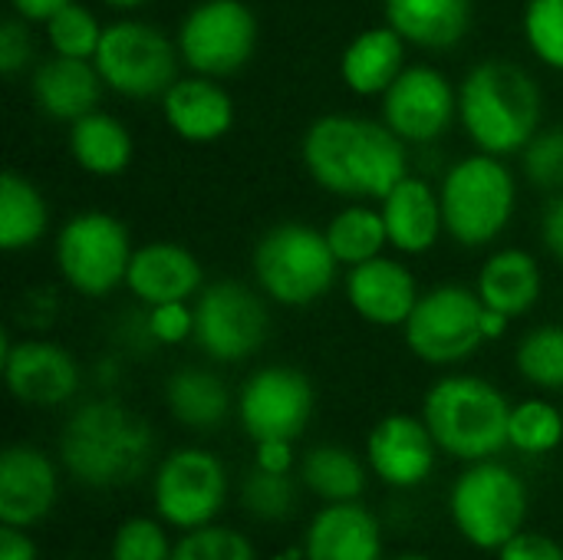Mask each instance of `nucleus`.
I'll use <instances>...</instances> for the list:
<instances>
[{
    "label": "nucleus",
    "instance_id": "obj_1",
    "mask_svg": "<svg viewBox=\"0 0 563 560\" xmlns=\"http://www.w3.org/2000/svg\"><path fill=\"white\" fill-rule=\"evenodd\" d=\"M310 178L343 198H386L406 175L409 155L386 122L320 116L300 145Z\"/></svg>",
    "mask_w": 563,
    "mask_h": 560
},
{
    "label": "nucleus",
    "instance_id": "obj_2",
    "mask_svg": "<svg viewBox=\"0 0 563 560\" xmlns=\"http://www.w3.org/2000/svg\"><path fill=\"white\" fill-rule=\"evenodd\" d=\"M152 455V426L119 399L82 403L59 436V462L86 488H122L145 475Z\"/></svg>",
    "mask_w": 563,
    "mask_h": 560
},
{
    "label": "nucleus",
    "instance_id": "obj_3",
    "mask_svg": "<svg viewBox=\"0 0 563 560\" xmlns=\"http://www.w3.org/2000/svg\"><path fill=\"white\" fill-rule=\"evenodd\" d=\"M459 119L482 152H525L541 125V86L511 59H482L462 79Z\"/></svg>",
    "mask_w": 563,
    "mask_h": 560
},
{
    "label": "nucleus",
    "instance_id": "obj_4",
    "mask_svg": "<svg viewBox=\"0 0 563 560\" xmlns=\"http://www.w3.org/2000/svg\"><path fill=\"white\" fill-rule=\"evenodd\" d=\"M422 419L442 452L485 462L508 446L511 403L482 376H445L426 393Z\"/></svg>",
    "mask_w": 563,
    "mask_h": 560
},
{
    "label": "nucleus",
    "instance_id": "obj_5",
    "mask_svg": "<svg viewBox=\"0 0 563 560\" xmlns=\"http://www.w3.org/2000/svg\"><path fill=\"white\" fill-rule=\"evenodd\" d=\"M336 254L327 231L300 221L274 224L254 248V277L261 290L284 307H310L336 284Z\"/></svg>",
    "mask_w": 563,
    "mask_h": 560
},
{
    "label": "nucleus",
    "instance_id": "obj_6",
    "mask_svg": "<svg viewBox=\"0 0 563 560\" xmlns=\"http://www.w3.org/2000/svg\"><path fill=\"white\" fill-rule=\"evenodd\" d=\"M439 198H442L445 231L462 248H485L511 224L518 205V185L511 168L498 155L482 152L449 168Z\"/></svg>",
    "mask_w": 563,
    "mask_h": 560
},
{
    "label": "nucleus",
    "instance_id": "obj_7",
    "mask_svg": "<svg viewBox=\"0 0 563 560\" xmlns=\"http://www.w3.org/2000/svg\"><path fill=\"white\" fill-rule=\"evenodd\" d=\"M449 515L455 531L478 551H501L528 518V485L525 479L495 462H468L449 492Z\"/></svg>",
    "mask_w": 563,
    "mask_h": 560
},
{
    "label": "nucleus",
    "instance_id": "obj_8",
    "mask_svg": "<svg viewBox=\"0 0 563 560\" xmlns=\"http://www.w3.org/2000/svg\"><path fill=\"white\" fill-rule=\"evenodd\" d=\"M181 50L162 30L142 20H119L106 26L92 56L106 86L129 99L165 96L178 79Z\"/></svg>",
    "mask_w": 563,
    "mask_h": 560
},
{
    "label": "nucleus",
    "instance_id": "obj_9",
    "mask_svg": "<svg viewBox=\"0 0 563 560\" xmlns=\"http://www.w3.org/2000/svg\"><path fill=\"white\" fill-rule=\"evenodd\" d=\"M132 254L129 228L106 211L73 215L56 238L59 274L82 297H106L125 284Z\"/></svg>",
    "mask_w": 563,
    "mask_h": 560
},
{
    "label": "nucleus",
    "instance_id": "obj_10",
    "mask_svg": "<svg viewBox=\"0 0 563 560\" xmlns=\"http://www.w3.org/2000/svg\"><path fill=\"white\" fill-rule=\"evenodd\" d=\"M485 304L478 290L462 284H439L426 290L402 323L406 347L429 366H452L468 360L482 343Z\"/></svg>",
    "mask_w": 563,
    "mask_h": 560
},
{
    "label": "nucleus",
    "instance_id": "obj_11",
    "mask_svg": "<svg viewBox=\"0 0 563 560\" xmlns=\"http://www.w3.org/2000/svg\"><path fill=\"white\" fill-rule=\"evenodd\" d=\"M178 50L198 76H234L257 50V17L244 0H201L178 26Z\"/></svg>",
    "mask_w": 563,
    "mask_h": 560
},
{
    "label": "nucleus",
    "instance_id": "obj_12",
    "mask_svg": "<svg viewBox=\"0 0 563 560\" xmlns=\"http://www.w3.org/2000/svg\"><path fill=\"white\" fill-rule=\"evenodd\" d=\"M195 310V343L218 363H241L254 356L267 333L271 314L257 290L241 281H214L201 287Z\"/></svg>",
    "mask_w": 563,
    "mask_h": 560
},
{
    "label": "nucleus",
    "instance_id": "obj_13",
    "mask_svg": "<svg viewBox=\"0 0 563 560\" xmlns=\"http://www.w3.org/2000/svg\"><path fill=\"white\" fill-rule=\"evenodd\" d=\"M155 515L178 531L214 525L228 502V469L208 449H175L155 469Z\"/></svg>",
    "mask_w": 563,
    "mask_h": 560
},
{
    "label": "nucleus",
    "instance_id": "obj_14",
    "mask_svg": "<svg viewBox=\"0 0 563 560\" xmlns=\"http://www.w3.org/2000/svg\"><path fill=\"white\" fill-rule=\"evenodd\" d=\"M317 393L307 373L294 366H264L257 370L238 396V416L251 442L267 439H300L310 426Z\"/></svg>",
    "mask_w": 563,
    "mask_h": 560
},
{
    "label": "nucleus",
    "instance_id": "obj_15",
    "mask_svg": "<svg viewBox=\"0 0 563 560\" xmlns=\"http://www.w3.org/2000/svg\"><path fill=\"white\" fill-rule=\"evenodd\" d=\"M459 116V96L435 66H406L383 92V122L406 142H439Z\"/></svg>",
    "mask_w": 563,
    "mask_h": 560
},
{
    "label": "nucleus",
    "instance_id": "obj_16",
    "mask_svg": "<svg viewBox=\"0 0 563 560\" xmlns=\"http://www.w3.org/2000/svg\"><path fill=\"white\" fill-rule=\"evenodd\" d=\"M3 380L16 403L53 409L69 403L79 393V366L69 350L49 340H20L10 343L3 333Z\"/></svg>",
    "mask_w": 563,
    "mask_h": 560
},
{
    "label": "nucleus",
    "instance_id": "obj_17",
    "mask_svg": "<svg viewBox=\"0 0 563 560\" xmlns=\"http://www.w3.org/2000/svg\"><path fill=\"white\" fill-rule=\"evenodd\" d=\"M439 442L432 439L426 419L393 413L379 419L366 439V462L373 475L389 488H419L435 472Z\"/></svg>",
    "mask_w": 563,
    "mask_h": 560
},
{
    "label": "nucleus",
    "instance_id": "obj_18",
    "mask_svg": "<svg viewBox=\"0 0 563 560\" xmlns=\"http://www.w3.org/2000/svg\"><path fill=\"white\" fill-rule=\"evenodd\" d=\"M59 498V472L36 446H7L0 455V525L36 528Z\"/></svg>",
    "mask_w": 563,
    "mask_h": 560
},
{
    "label": "nucleus",
    "instance_id": "obj_19",
    "mask_svg": "<svg viewBox=\"0 0 563 560\" xmlns=\"http://www.w3.org/2000/svg\"><path fill=\"white\" fill-rule=\"evenodd\" d=\"M350 307L373 327H402L419 304V284L412 271L389 257H369L346 274Z\"/></svg>",
    "mask_w": 563,
    "mask_h": 560
},
{
    "label": "nucleus",
    "instance_id": "obj_20",
    "mask_svg": "<svg viewBox=\"0 0 563 560\" xmlns=\"http://www.w3.org/2000/svg\"><path fill=\"white\" fill-rule=\"evenodd\" d=\"M307 560H383V528L360 502L323 505L303 531Z\"/></svg>",
    "mask_w": 563,
    "mask_h": 560
},
{
    "label": "nucleus",
    "instance_id": "obj_21",
    "mask_svg": "<svg viewBox=\"0 0 563 560\" xmlns=\"http://www.w3.org/2000/svg\"><path fill=\"white\" fill-rule=\"evenodd\" d=\"M102 73L96 69L92 59L79 56H49L33 69L30 89L43 116L56 122H76L89 112H96L102 99Z\"/></svg>",
    "mask_w": 563,
    "mask_h": 560
},
{
    "label": "nucleus",
    "instance_id": "obj_22",
    "mask_svg": "<svg viewBox=\"0 0 563 560\" xmlns=\"http://www.w3.org/2000/svg\"><path fill=\"white\" fill-rule=\"evenodd\" d=\"M201 281L205 274H201L198 257L172 241H155V244L139 248L125 274L129 290L145 307L188 300L191 294H201Z\"/></svg>",
    "mask_w": 563,
    "mask_h": 560
},
{
    "label": "nucleus",
    "instance_id": "obj_23",
    "mask_svg": "<svg viewBox=\"0 0 563 560\" xmlns=\"http://www.w3.org/2000/svg\"><path fill=\"white\" fill-rule=\"evenodd\" d=\"M165 122L185 142H218L234 125V102L211 76H185L162 96Z\"/></svg>",
    "mask_w": 563,
    "mask_h": 560
},
{
    "label": "nucleus",
    "instance_id": "obj_24",
    "mask_svg": "<svg viewBox=\"0 0 563 560\" xmlns=\"http://www.w3.org/2000/svg\"><path fill=\"white\" fill-rule=\"evenodd\" d=\"M383 221L389 231V244L402 254H426L439 244L445 231L442 198L429 182L406 175L383 198Z\"/></svg>",
    "mask_w": 563,
    "mask_h": 560
},
{
    "label": "nucleus",
    "instance_id": "obj_25",
    "mask_svg": "<svg viewBox=\"0 0 563 560\" xmlns=\"http://www.w3.org/2000/svg\"><path fill=\"white\" fill-rule=\"evenodd\" d=\"M386 23L422 50L459 46L475 20V0H383Z\"/></svg>",
    "mask_w": 563,
    "mask_h": 560
},
{
    "label": "nucleus",
    "instance_id": "obj_26",
    "mask_svg": "<svg viewBox=\"0 0 563 560\" xmlns=\"http://www.w3.org/2000/svg\"><path fill=\"white\" fill-rule=\"evenodd\" d=\"M406 69V40L386 23L363 30L340 59L343 83L356 96H383Z\"/></svg>",
    "mask_w": 563,
    "mask_h": 560
},
{
    "label": "nucleus",
    "instance_id": "obj_27",
    "mask_svg": "<svg viewBox=\"0 0 563 560\" xmlns=\"http://www.w3.org/2000/svg\"><path fill=\"white\" fill-rule=\"evenodd\" d=\"M475 290L485 307H492L505 317H521L541 297V267L528 251L505 248L482 264Z\"/></svg>",
    "mask_w": 563,
    "mask_h": 560
},
{
    "label": "nucleus",
    "instance_id": "obj_28",
    "mask_svg": "<svg viewBox=\"0 0 563 560\" xmlns=\"http://www.w3.org/2000/svg\"><path fill=\"white\" fill-rule=\"evenodd\" d=\"M165 403L172 419L191 432H211L231 416V393L224 380L201 366L175 370L165 383Z\"/></svg>",
    "mask_w": 563,
    "mask_h": 560
},
{
    "label": "nucleus",
    "instance_id": "obj_29",
    "mask_svg": "<svg viewBox=\"0 0 563 560\" xmlns=\"http://www.w3.org/2000/svg\"><path fill=\"white\" fill-rule=\"evenodd\" d=\"M69 152L79 168L89 175H119L132 162V135L129 129L106 112H89L76 122H69Z\"/></svg>",
    "mask_w": 563,
    "mask_h": 560
},
{
    "label": "nucleus",
    "instance_id": "obj_30",
    "mask_svg": "<svg viewBox=\"0 0 563 560\" xmlns=\"http://www.w3.org/2000/svg\"><path fill=\"white\" fill-rule=\"evenodd\" d=\"M49 224V208L40 195V188L16 175L3 172L0 178V248L3 251H26L40 244Z\"/></svg>",
    "mask_w": 563,
    "mask_h": 560
},
{
    "label": "nucleus",
    "instance_id": "obj_31",
    "mask_svg": "<svg viewBox=\"0 0 563 560\" xmlns=\"http://www.w3.org/2000/svg\"><path fill=\"white\" fill-rule=\"evenodd\" d=\"M300 482L323 505L360 502L366 492V465L343 446H313L300 462Z\"/></svg>",
    "mask_w": 563,
    "mask_h": 560
},
{
    "label": "nucleus",
    "instance_id": "obj_32",
    "mask_svg": "<svg viewBox=\"0 0 563 560\" xmlns=\"http://www.w3.org/2000/svg\"><path fill=\"white\" fill-rule=\"evenodd\" d=\"M327 241L340 264L356 267L369 257H379V251L389 244V231L383 211H373L366 205H350L327 224Z\"/></svg>",
    "mask_w": 563,
    "mask_h": 560
},
{
    "label": "nucleus",
    "instance_id": "obj_33",
    "mask_svg": "<svg viewBox=\"0 0 563 560\" xmlns=\"http://www.w3.org/2000/svg\"><path fill=\"white\" fill-rule=\"evenodd\" d=\"M563 442V409L548 399H525L511 406L508 446L521 455H551Z\"/></svg>",
    "mask_w": 563,
    "mask_h": 560
},
{
    "label": "nucleus",
    "instance_id": "obj_34",
    "mask_svg": "<svg viewBox=\"0 0 563 560\" xmlns=\"http://www.w3.org/2000/svg\"><path fill=\"white\" fill-rule=\"evenodd\" d=\"M515 366L521 380L538 389H563V327H538L525 333L515 350Z\"/></svg>",
    "mask_w": 563,
    "mask_h": 560
},
{
    "label": "nucleus",
    "instance_id": "obj_35",
    "mask_svg": "<svg viewBox=\"0 0 563 560\" xmlns=\"http://www.w3.org/2000/svg\"><path fill=\"white\" fill-rule=\"evenodd\" d=\"M102 33L106 30L99 26V20L76 0L46 20V40H49L53 53H63V56L92 59L102 43Z\"/></svg>",
    "mask_w": 563,
    "mask_h": 560
},
{
    "label": "nucleus",
    "instance_id": "obj_36",
    "mask_svg": "<svg viewBox=\"0 0 563 560\" xmlns=\"http://www.w3.org/2000/svg\"><path fill=\"white\" fill-rule=\"evenodd\" d=\"M241 505L251 518L277 525V521L290 518V512L297 508V488H294L290 475L264 472L254 465V472L241 485Z\"/></svg>",
    "mask_w": 563,
    "mask_h": 560
},
{
    "label": "nucleus",
    "instance_id": "obj_37",
    "mask_svg": "<svg viewBox=\"0 0 563 560\" xmlns=\"http://www.w3.org/2000/svg\"><path fill=\"white\" fill-rule=\"evenodd\" d=\"M172 560H257V551L247 535L228 525H205L195 531H181Z\"/></svg>",
    "mask_w": 563,
    "mask_h": 560
},
{
    "label": "nucleus",
    "instance_id": "obj_38",
    "mask_svg": "<svg viewBox=\"0 0 563 560\" xmlns=\"http://www.w3.org/2000/svg\"><path fill=\"white\" fill-rule=\"evenodd\" d=\"M162 518H129L115 528L109 560H172L175 545L168 541Z\"/></svg>",
    "mask_w": 563,
    "mask_h": 560
},
{
    "label": "nucleus",
    "instance_id": "obj_39",
    "mask_svg": "<svg viewBox=\"0 0 563 560\" xmlns=\"http://www.w3.org/2000/svg\"><path fill=\"white\" fill-rule=\"evenodd\" d=\"M525 40L541 63L563 69V0H528Z\"/></svg>",
    "mask_w": 563,
    "mask_h": 560
},
{
    "label": "nucleus",
    "instance_id": "obj_40",
    "mask_svg": "<svg viewBox=\"0 0 563 560\" xmlns=\"http://www.w3.org/2000/svg\"><path fill=\"white\" fill-rule=\"evenodd\" d=\"M525 175L541 191H563V125L538 129V135L521 152Z\"/></svg>",
    "mask_w": 563,
    "mask_h": 560
},
{
    "label": "nucleus",
    "instance_id": "obj_41",
    "mask_svg": "<svg viewBox=\"0 0 563 560\" xmlns=\"http://www.w3.org/2000/svg\"><path fill=\"white\" fill-rule=\"evenodd\" d=\"M148 330L155 337V343H165V347H175L181 343L185 337L195 333V310L185 307V300H175V304H158V307H148Z\"/></svg>",
    "mask_w": 563,
    "mask_h": 560
},
{
    "label": "nucleus",
    "instance_id": "obj_42",
    "mask_svg": "<svg viewBox=\"0 0 563 560\" xmlns=\"http://www.w3.org/2000/svg\"><path fill=\"white\" fill-rule=\"evenodd\" d=\"M30 59H33V40H30L23 17L3 20V26H0V69H3V76H16Z\"/></svg>",
    "mask_w": 563,
    "mask_h": 560
},
{
    "label": "nucleus",
    "instance_id": "obj_43",
    "mask_svg": "<svg viewBox=\"0 0 563 560\" xmlns=\"http://www.w3.org/2000/svg\"><path fill=\"white\" fill-rule=\"evenodd\" d=\"M498 560H563V548L541 531H518L498 551Z\"/></svg>",
    "mask_w": 563,
    "mask_h": 560
},
{
    "label": "nucleus",
    "instance_id": "obj_44",
    "mask_svg": "<svg viewBox=\"0 0 563 560\" xmlns=\"http://www.w3.org/2000/svg\"><path fill=\"white\" fill-rule=\"evenodd\" d=\"M254 465L264 469V472L290 475V469H294V442H287V439L254 442Z\"/></svg>",
    "mask_w": 563,
    "mask_h": 560
},
{
    "label": "nucleus",
    "instance_id": "obj_45",
    "mask_svg": "<svg viewBox=\"0 0 563 560\" xmlns=\"http://www.w3.org/2000/svg\"><path fill=\"white\" fill-rule=\"evenodd\" d=\"M541 241H544V248L563 264V191L554 195L544 205V215H541Z\"/></svg>",
    "mask_w": 563,
    "mask_h": 560
},
{
    "label": "nucleus",
    "instance_id": "obj_46",
    "mask_svg": "<svg viewBox=\"0 0 563 560\" xmlns=\"http://www.w3.org/2000/svg\"><path fill=\"white\" fill-rule=\"evenodd\" d=\"M0 560H36V545L26 528H0Z\"/></svg>",
    "mask_w": 563,
    "mask_h": 560
},
{
    "label": "nucleus",
    "instance_id": "obj_47",
    "mask_svg": "<svg viewBox=\"0 0 563 560\" xmlns=\"http://www.w3.org/2000/svg\"><path fill=\"white\" fill-rule=\"evenodd\" d=\"M13 10L23 17V20H36V23H46L56 10H63L66 3L73 0H10Z\"/></svg>",
    "mask_w": 563,
    "mask_h": 560
},
{
    "label": "nucleus",
    "instance_id": "obj_48",
    "mask_svg": "<svg viewBox=\"0 0 563 560\" xmlns=\"http://www.w3.org/2000/svg\"><path fill=\"white\" fill-rule=\"evenodd\" d=\"M508 320L511 317H505V314H498V310H492V307H485V317H482V330H485V340H498L505 330H508Z\"/></svg>",
    "mask_w": 563,
    "mask_h": 560
},
{
    "label": "nucleus",
    "instance_id": "obj_49",
    "mask_svg": "<svg viewBox=\"0 0 563 560\" xmlns=\"http://www.w3.org/2000/svg\"><path fill=\"white\" fill-rule=\"evenodd\" d=\"M271 560H307V551H303V545H297V548H287V551L274 554Z\"/></svg>",
    "mask_w": 563,
    "mask_h": 560
},
{
    "label": "nucleus",
    "instance_id": "obj_50",
    "mask_svg": "<svg viewBox=\"0 0 563 560\" xmlns=\"http://www.w3.org/2000/svg\"><path fill=\"white\" fill-rule=\"evenodd\" d=\"M102 3H109V7H115V10H132V7H139V3H145V0H102Z\"/></svg>",
    "mask_w": 563,
    "mask_h": 560
},
{
    "label": "nucleus",
    "instance_id": "obj_51",
    "mask_svg": "<svg viewBox=\"0 0 563 560\" xmlns=\"http://www.w3.org/2000/svg\"><path fill=\"white\" fill-rule=\"evenodd\" d=\"M393 560H432V558H426V554H399V558H393Z\"/></svg>",
    "mask_w": 563,
    "mask_h": 560
}]
</instances>
